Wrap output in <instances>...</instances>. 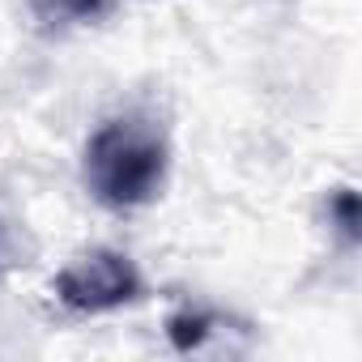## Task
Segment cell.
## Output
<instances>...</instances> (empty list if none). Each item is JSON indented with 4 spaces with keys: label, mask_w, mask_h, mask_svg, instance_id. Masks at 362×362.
<instances>
[{
    "label": "cell",
    "mask_w": 362,
    "mask_h": 362,
    "mask_svg": "<svg viewBox=\"0 0 362 362\" xmlns=\"http://www.w3.org/2000/svg\"><path fill=\"white\" fill-rule=\"evenodd\" d=\"M166 166H170L166 136L145 115L107 119L86 141V158H81L90 197L115 214L149 205L166 184Z\"/></svg>",
    "instance_id": "1"
},
{
    "label": "cell",
    "mask_w": 362,
    "mask_h": 362,
    "mask_svg": "<svg viewBox=\"0 0 362 362\" xmlns=\"http://www.w3.org/2000/svg\"><path fill=\"white\" fill-rule=\"evenodd\" d=\"M52 290L69 311L103 315V311H119V307L136 303L145 294V281H141V269L124 252L98 247V252L77 256L69 269H60Z\"/></svg>",
    "instance_id": "2"
},
{
    "label": "cell",
    "mask_w": 362,
    "mask_h": 362,
    "mask_svg": "<svg viewBox=\"0 0 362 362\" xmlns=\"http://www.w3.org/2000/svg\"><path fill=\"white\" fill-rule=\"evenodd\" d=\"M328 214L337 218L341 235H345L349 243H358V197H354L349 188H337V197L328 201Z\"/></svg>",
    "instance_id": "3"
},
{
    "label": "cell",
    "mask_w": 362,
    "mask_h": 362,
    "mask_svg": "<svg viewBox=\"0 0 362 362\" xmlns=\"http://www.w3.org/2000/svg\"><path fill=\"white\" fill-rule=\"evenodd\" d=\"M170 341L179 345V349H192V345H201V337H205V328H209V320L205 315H192V311H184V315H170Z\"/></svg>",
    "instance_id": "4"
},
{
    "label": "cell",
    "mask_w": 362,
    "mask_h": 362,
    "mask_svg": "<svg viewBox=\"0 0 362 362\" xmlns=\"http://www.w3.org/2000/svg\"><path fill=\"white\" fill-rule=\"evenodd\" d=\"M52 5H56V13H64L73 22H94V18L107 13L111 0H52Z\"/></svg>",
    "instance_id": "5"
}]
</instances>
